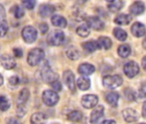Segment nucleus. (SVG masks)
I'll use <instances>...</instances> for the list:
<instances>
[{"mask_svg": "<svg viewBox=\"0 0 146 124\" xmlns=\"http://www.w3.org/2000/svg\"><path fill=\"white\" fill-rule=\"evenodd\" d=\"M45 57V52L41 48L32 49L28 55V63L31 67H35L39 65Z\"/></svg>", "mask_w": 146, "mask_h": 124, "instance_id": "nucleus-1", "label": "nucleus"}, {"mask_svg": "<svg viewBox=\"0 0 146 124\" xmlns=\"http://www.w3.org/2000/svg\"><path fill=\"white\" fill-rule=\"evenodd\" d=\"M103 85L108 89H115L123 83V79L119 75H108L102 79Z\"/></svg>", "mask_w": 146, "mask_h": 124, "instance_id": "nucleus-2", "label": "nucleus"}, {"mask_svg": "<svg viewBox=\"0 0 146 124\" xmlns=\"http://www.w3.org/2000/svg\"><path fill=\"white\" fill-rule=\"evenodd\" d=\"M64 41V34L61 30H53L47 36V42L51 46H60Z\"/></svg>", "mask_w": 146, "mask_h": 124, "instance_id": "nucleus-3", "label": "nucleus"}, {"mask_svg": "<svg viewBox=\"0 0 146 124\" xmlns=\"http://www.w3.org/2000/svg\"><path fill=\"white\" fill-rule=\"evenodd\" d=\"M42 100L46 105L52 107L58 103V102L59 100V97L56 91H51V90H46L42 94Z\"/></svg>", "mask_w": 146, "mask_h": 124, "instance_id": "nucleus-4", "label": "nucleus"}, {"mask_svg": "<svg viewBox=\"0 0 146 124\" xmlns=\"http://www.w3.org/2000/svg\"><path fill=\"white\" fill-rule=\"evenodd\" d=\"M41 77L43 79V80L46 83H53L55 81H58V75L54 73L48 65H46L45 67H43L42 70H41Z\"/></svg>", "mask_w": 146, "mask_h": 124, "instance_id": "nucleus-5", "label": "nucleus"}, {"mask_svg": "<svg viewBox=\"0 0 146 124\" xmlns=\"http://www.w3.org/2000/svg\"><path fill=\"white\" fill-rule=\"evenodd\" d=\"M22 36L27 43H33L37 38V31L32 26H26L22 31Z\"/></svg>", "mask_w": 146, "mask_h": 124, "instance_id": "nucleus-6", "label": "nucleus"}, {"mask_svg": "<svg viewBox=\"0 0 146 124\" xmlns=\"http://www.w3.org/2000/svg\"><path fill=\"white\" fill-rule=\"evenodd\" d=\"M63 81L71 92L76 91L77 86H76V82H75V77L71 71L67 70L63 73Z\"/></svg>", "mask_w": 146, "mask_h": 124, "instance_id": "nucleus-7", "label": "nucleus"}, {"mask_svg": "<svg viewBox=\"0 0 146 124\" xmlns=\"http://www.w3.org/2000/svg\"><path fill=\"white\" fill-rule=\"evenodd\" d=\"M124 73L128 78L132 79L139 73V67L135 61H129L124 66Z\"/></svg>", "mask_w": 146, "mask_h": 124, "instance_id": "nucleus-8", "label": "nucleus"}, {"mask_svg": "<svg viewBox=\"0 0 146 124\" xmlns=\"http://www.w3.org/2000/svg\"><path fill=\"white\" fill-rule=\"evenodd\" d=\"M82 105L86 109H92L96 107L98 103V97L96 95H84L81 100Z\"/></svg>", "mask_w": 146, "mask_h": 124, "instance_id": "nucleus-9", "label": "nucleus"}, {"mask_svg": "<svg viewBox=\"0 0 146 124\" xmlns=\"http://www.w3.org/2000/svg\"><path fill=\"white\" fill-rule=\"evenodd\" d=\"M87 26L95 30H102L104 29V23L97 17H90L87 19Z\"/></svg>", "mask_w": 146, "mask_h": 124, "instance_id": "nucleus-10", "label": "nucleus"}, {"mask_svg": "<svg viewBox=\"0 0 146 124\" xmlns=\"http://www.w3.org/2000/svg\"><path fill=\"white\" fill-rule=\"evenodd\" d=\"M0 62H1L2 66L7 70H11L16 67V61L14 58L8 54H3L0 59Z\"/></svg>", "mask_w": 146, "mask_h": 124, "instance_id": "nucleus-11", "label": "nucleus"}, {"mask_svg": "<svg viewBox=\"0 0 146 124\" xmlns=\"http://www.w3.org/2000/svg\"><path fill=\"white\" fill-rule=\"evenodd\" d=\"M104 115V107L102 105H98L96 107L90 115V121L91 123H96Z\"/></svg>", "mask_w": 146, "mask_h": 124, "instance_id": "nucleus-12", "label": "nucleus"}, {"mask_svg": "<svg viewBox=\"0 0 146 124\" xmlns=\"http://www.w3.org/2000/svg\"><path fill=\"white\" fill-rule=\"evenodd\" d=\"M131 33L135 37H142L145 35L146 33V29L145 26L141 23H135L132 26H131Z\"/></svg>", "mask_w": 146, "mask_h": 124, "instance_id": "nucleus-13", "label": "nucleus"}, {"mask_svg": "<svg viewBox=\"0 0 146 124\" xmlns=\"http://www.w3.org/2000/svg\"><path fill=\"white\" fill-rule=\"evenodd\" d=\"M123 118L127 122H133L138 119L137 113L132 109H125L122 112Z\"/></svg>", "mask_w": 146, "mask_h": 124, "instance_id": "nucleus-14", "label": "nucleus"}, {"mask_svg": "<svg viewBox=\"0 0 146 124\" xmlns=\"http://www.w3.org/2000/svg\"><path fill=\"white\" fill-rule=\"evenodd\" d=\"M144 10H145V5L142 1H136L130 7V12L134 16L141 15L142 13H143Z\"/></svg>", "mask_w": 146, "mask_h": 124, "instance_id": "nucleus-15", "label": "nucleus"}, {"mask_svg": "<svg viewBox=\"0 0 146 124\" xmlns=\"http://www.w3.org/2000/svg\"><path fill=\"white\" fill-rule=\"evenodd\" d=\"M55 11V7L51 5H41L39 8V14L42 17H47L52 15Z\"/></svg>", "mask_w": 146, "mask_h": 124, "instance_id": "nucleus-16", "label": "nucleus"}, {"mask_svg": "<svg viewBox=\"0 0 146 124\" xmlns=\"http://www.w3.org/2000/svg\"><path fill=\"white\" fill-rule=\"evenodd\" d=\"M46 121H47V116L40 112L33 114L30 118L31 124H46Z\"/></svg>", "mask_w": 146, "mask_h": 124, "instance_id": "nucleus-17", "label": "nucleus"}, {"mask_svg": "<svg viewBox=\"0 0 146 124\" xmlns=\"http://www.w3.org/2000/svg\"><path fill=\"white\" fill-rule=\"evenodd\" d=\"M95 70H96L95 67L89 63H84L78 67V73L84 76H89L95 72Z\"/></svg>", "mask_w": 146, "mask_h": 124, "instance_id": "nucleus-18", "label": "nucleus"}, {"mask_svg": "<svg viewBox=\"0 0 146 124\" xmlns=\"http://www.w3.org/2000/svg\"><path fill=\"white\" fill-rule=\"evenodd\" d=\"M52 23L53 26L55 27H58V28H65L66 25H67V21L64 17H63L62 16H59V15H54L52 19Z\"/></svg>", "mask_w": 146, "mask_h": 124, "instance_id": "nucleus-19", "label": "nucleus"}, {"mask_svg": "<svg viewBox=\"0 0 146 124\" xmlns=\"http://www.w3.org/2000/svg\"><path fill=\"white\" fill-rule=\"evenodd\" d=\"M131 21V17L128 14H119L114 18V23L118 25H128Z\"/></svg>", "mask_w": 146, "mask_h": 124, "instance_id": "nucleus-20", "label": "nucleus"}, {"mask_svg": "<svg viewBox=\"0 0 146 124\" xmlns=\"http://www.w3.org/2000/svg\"><path fill=\"white\" fill-rule=\"evenodd\" d=\"M119 99V95L117 92L112 91L106 95V101L109 105L113 107H116L118 105Z\"/></svg>", "mask_w": 146, "mask_h": 124, "instance_id": "nucleus-21", "label": "nucleus"}, {"mask_svg": "<svg viewBox=\"0 0 146 124\" xmlns=\"http://www.w3.org/2000/svg\"><path fill=\"white\" fill-rule=\"evenodd\" d=\"M77 85L81 91H87L90 87V79L84 76L80 77L77 81Z\"/></svg>", "mask_w": 146, "mask_h": 124, "instance_id": "nucleus-22", "label": "nucleus"}, {"mask_svg": "<svg viewBox=\"0 0 146 124\" xmlns=\"http://www.w3.org/2000/svg\"><path fill=\"white\" fill-rule=\"evenodd\" d=\"M82 47H84V49L85 51H87L89 53H93L96 50H97V49L100 48L97 41H89L84 42L82 44Z\"/></svg>", "mask_w": 146, "mask_h": 124, "instance_id": "nucleus-23", "label": "nucleus"}, {"mask_svg": "<svg viewBox=\"0 0 146 124\" xmlns=\"http://www.w3.org/2000/svg\"><path fill=\"white\" fill-rule=\"evenodd\" d=\"M97 43H98L100 48H104V49H106V50L111 48L112 44H113L111 39L108 38V37H105V36H101V37L98 39Z\"/></svg>", "mask_w": 146, "mask_h": 124, "instance_id": "nucleus-24", "label": "nucleus"}, {"mask_svg": "<svg viewBox=\"0 0 146 124\" xmlns=\"http://www.w3.org/2000/svg\"><path fill=\"white\" fill-rule=\"evenodd\" d=\"M29 95H30V93L28 89H26V88L23 89L20 91V94L18 97V100H17L18 105H24L27 103V101L29 100Z\"/></svg>", "mask_w": 146, "mask_h": 124, "instance_id": "nucleus-25", "label": "nucleus"}, {"mask_svg": "<svg viewBox=\"0 0 146 124\" xmlns=\"http://www.w3.org/2000/svg\"><path fill=\"white\" fill-rule=\"evenodd\" d=\"M131 47L127 44H122L118 48V54L121 58H127L131 54Z\"/></svg>", "mask_w": 146, "mask_h": 124, "instance_id": "nucleus-26", "label": "nucleus"}, {"mask_svg": "<svg viewBox=\"0 0 146 124\" xmlns=\"http://www.w3.org/2000/svg\"><path fill=\"white\" fill-rule=\"evenodd\" d=\"M83 119V113L79 110H72L68 115V120L73 122H78Z\"/></svg>", "mask_w": 146, "mask_h": 124, "instance_id": "nucleus-27", "label": "nucleus"}, {"mask_svg": "<svg viewBox=\"0 0 146 124\" xmlns=\"http://www.w3.org/2000/svg\"><path fill=\"white\" fill-rule=\"evenodd\" d=\"M66 55L72 60H77L80 57V53L75 47H70L66 51Z\"/></svg>", "mask_w": 146, "mask_h": 124, "instance_id": "nucleus-28", "label": "nucleus"}, {"mask_svg": "<svg viewBox=\"0 0 146 124\" xmlns=\"http://www.w3.org/2000/svg\"><path fill=\"white\" fill-rule=\"evenodd\" d=\"M122 7H123V1H122V0H115L114 2H113V3H111V4H109L108 5V10L111 12H113V13L118 12L119 10L122 9Z\"/></svg>", "mask_w": 146, "mask_h": 124, "instance_id": "nucleus-29", "label": "nucleus"}, {"mask_svg": "<svg viewBox=\"0 0 146 124\" xmlns=\"http://www.w3.org/2000/svg\"><path fill=\"white\" fill-rule=\"evenodd\" d=\"M113 35L115 36L116 39H118L120 41H125L127 38V34L125 30L119 28H115L113 31Z\"/></svg>", "mask_w": 146, "mask_h": 124, "instance_id": "nucleus-30", "label": "nucleus"}, {"mask_svg": "<svg viewBox=\"0 0 146 124\" xmlns=\"http://www.w3.org/2000/svg\"><path fill=\"white\" fill-rule=\"evenodd\" d=\"M90 28L87 26V24H83L80 25L78 29H77V34L81 36V37H87L90 35Z\"/></svg>", "mask_w": 146, "mask_h": 124, "instance_id": "nucleus-31", "label": "nucleus"}, {"mask_svg": "<svg viewBox=\"0 0 146 124\" xmlns=\"http://www.w3.org/2000/svg\"><path fill=\"white\" fill-rule=\"evenodd\" d=\"M10 108V102L5 96H0V110L6 111Z\"/></svg>", "mask_w": 146, "mask_h": 124, "instance_id": "nucleus-32", "label": "nucleus"}, {"mask_svg": "<svg viewBox=\"0 0 146 124\" xmlns=\"http://www.w3.org/2000/svg\"><path fill=\"white\" fill-rule=\"evenodd\" d=\"M13 15L15 17L17 18H21L24 16V11L22 7H20L19 5H15L13 6L12 10H11Z\"/></svg>", "mask_w": 146, "mask_h": 124, "instance_id": "nucleus-33", "label": "nucleus"}, {"mask_svg": "<svg viewBox=\"0 0 146 124\" xmlns=\"http://www.w3.org/2000/svg\"><path fill=\"white\" fill-rule=\"evenodd\" d=\"M23 6L25 7L28 10H33L35 6V0H22Z\"/></svg>", "mask_w": 146, "mask_h": 124, "instance_id": "nucleus-34", "label": "nucleus"}, {"mask_svg": "<svg viewBox=\"0 0 146 124\" xmlns=\"http://www.w3.org/2000/svg\"><path fill=\"white\" fill-rule=\"evenodd\" d=\"M8 32V24L6 22L0 23V37H5Z\"/></svg>", "mask_w": 146, "mask_h": 124, "instance_id": "nucleus-35", "label": "nucleus"}, {"mask_svg": "<svg viewBox=\"0 0 146 124\" xmlns=\"http://www.w3.org/2000/svg\"><path fill=\"white\" fill-rule=\"evenodd\" d=\"M125 95L127 99L129 100H134L136 97H135V93L131 90V89H125Z\"/></svg>", "mask_w": 146, "mask_h": 124, "instance_id": "nucleus-36", "label": "nucleus"}, {"mask_svg": "<svg viewBox=\"0 0 146 124\" xmlns=\"http://www.w3.org/2000/svg\"><path fill=\"white\" fill-rule=\"evenodd\" d=\"M9 82H10V84H11V85H14V86H15V85H19V83H20V79H19L18 76H12L11 78H10Z\"/></svg>", "mask_w": 146, "mask_h": 124, "instance_id": "nucleus-37", "label": "nucleus"}, {"mask_svg": "<svg viewBox=\"0 0 146 124\" xmlns=\"http://www.w3.org/2000/svg\"><path fill=\"white\" fill-rule=\"evenodd\" d=\"M5 22V10L0 5V23Z\"/></svg>", "mask_w": 146, "mask_h": 124, "instance_id": "nucleus-38", "label": "nucleus"}, {"mask_svg": "<svg viewBox=\"0 0 146 124\" xmlns=\"http://www.w3.org/2000/svg\"><path fill=\"white\" fill-rule=\"evenodd\" d=\"M51 85H52V88L54 90V91H59L62 89V85L58 81H55V82L52 83Z\"/></svg>", "mask_w": 146, "mask_h": 124, "instance_id": "nucleus-39", "label": "nucleus"}, {"mask_svg": "<svg viewBox=\"0 0 146 124\" xmlns=\"http://www.w3.org/2000/svg\"><path fill=\"white\" fill-rule=\"evenodd\" d=\"M39 28H40V33L42 35H45L48 31V25L46 23H40V26H39Z\"/></svg>", "mask_w": 146, "mask_h": 124, "instance_id": "nucleus-40", "label": "nucleus"}, {"mask_svg": "<svg viewBox=\"0 0 146 124\" xmlns=\"http://www.w3.org/2000/svg\"><path fill=\"white\" fill-rule=\"evenodd\" d=\"M26 113V109L24 108V105H18L17 108V115L20 117H23Z\"/></svg>", "mask_w": 146, "mask_h": 124, "instance_id": "nucleus-41", "label": "nucleus"}, {"mask_svg": "<svg viewBox=\"0 0 146 124\" xmlns=\"http://www.w3.org/2000/svg\"><path fill=\"white\" fill-rule=\"evenodd\" d=\"M139 95L141 97H146V83L141 85L139 89Z\"/></svg>", "mask_w": 146, "mask_h": 124, "instance_id": "nucleus-42", "label": "nucleus"}, {"mask_svg": "<svg viewBox=\"0 0 146 124\" xmlns=\"http://www.w3.org/2000/svg\"><path fill=\"white\" fill-rule=\"evenodd\" d=\"M13 53H14L15 56H16V57H17V58H21V57H23V53L22 49L17 48V47L13 49Z\"/></svg>", "mask_w": 146, "mask_h": 124, "instance_id": "nucleus-43", "label": "nucleus"}, {"mask_svg": "<svg viewBox=\"0 0 146 124\" xmlns=\"http://www.w3.org/2000/svg\"><path fill=\"white\" fill-rule=\"evenodd\" d=\"M19 123H20L19 121H18L17 118H15V117L10 118V119L8 120V121H7V124H19Z\"/></svg>", "mask_w": 146, "mask_h": 124, "instance_id": "nucleus-44", "label": "nucleus"}, {"mask_svg": "<svg viewBox=\"0 0 146 124\" xmlns=\"http://www.w3.org/2000/svg\"><path fill=\"white\" fill-rule=\"evenodd\" d=\"M142 115L143 118L146 119V102L143 104V109H142Z\"/></svg>", "mask_w": 146, "mask_h": 124, "instance_id": "nucleus-45", "label": "nucleus"}, {"mask_svg": "<svg viewBox=\"0 0 146 124\" xmlns=\"http://www.w3.org/2000/svg\"><path fill=\"white\" fill-rule=\"evenodd\" d=\"M101 124H116V122L113 120H106V121H102Z\"/></svg>", "mask_w": 146, "mask_h": 124, "instance_id": "nucleus-46", "label": "nucleus"}, {"mask_svg": "<svg viewBox=\"0 0 146 124\" xmlns=\"http://www.w3.org/2000/svg\"><path fill=\"white\" fill-rule=\"evenodd\" d=\"M142 67L146 71V56H144L142 59Z\"/></svg>", "mask_w": 146, "mask_h": 124, "instance_id": "nucleus-47", "label": "nucleus"}, {"mask_svg": "<svg viewBox=\"0 0 146 124\" xmlns=\"http://www.w3.org/2000/svg\"><path fill=\"white\" fill-rule=\"evenodd\" d=\"M4 83V79H3V76L0 74V86H1Z\"/></svg>", "mask_w": 146, "mask_h": 124, "instance_id": "nucleus-48", "label": "nucleus"}, {"mask_svg": "<svg viewBox=\"0 0 146 124\" xmlns=\"http://www.w3.org/2000/svg\"><path fill=\"white\" fill-rule=\"evenodd\" d=\"M143 47L144 49H146V37L144 38V40L143 41Z\"/></svg>", "mask_w": 146, "mask_h": 124, "instance_id": "nucleus-49", "label": "nucleus"}, {"mask_svg": "<svg viewBox=\"0 0 146 124\" xmlns=\"http://www.w3.org/2000/svg\"><path fill=\"white\" fill-rule=\"evenodd\" d=\"M86 1H87V0H78V2L79 4H84Z\"/></svg>", "mask_w": 146, "mask_h": 124, "instance_id": "nucleus-50", "label": "nucleus"}, {"mask_svg": "<svg viewBox=\"0 0 146 124\" xmlns=\"http://www.w3.org/2000/svg\"><path fill=\"white\" fill-rule=\"evenodd\" d=\"M108 2H109V3H113V2H114L115 0H107Z\"/></svg>", "mask_w": 146, "mask_h": 124, "instance_id": "nucleus-51", "label": "nucleus"}, {"mask_svg": "<svg viewBox=\"0 0 146 124\" xmlns=\"http://www.w3.org/2000/svg\"><path fill=\"white\" fill-rule=\"evenodd\" d=\"M139 124H146V123H139Z\"/></svg>", "mask_w": 146, "mask_h": 124, "instance_id": "nucleus-52", "label": "nucleus"}]
</instances>
